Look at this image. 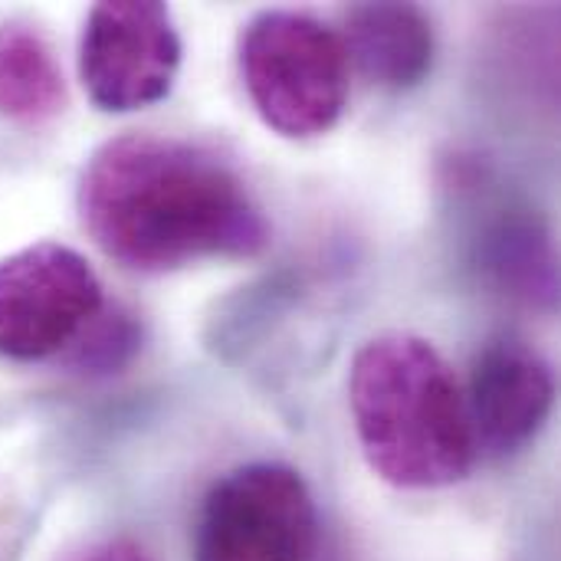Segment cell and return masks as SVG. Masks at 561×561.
Instances as JSON below:
<instances>
[{
  "label": "cell",
  "instance_id": "6da1fadb",
  "mask_svg": "<svg viewBox=\"0 0 561 561\" xmlns=\"http://www.w3.org/2000/svg\"><path fill=\"white\" fill-rule=\"evenodd\" d=\"M79 217L108 260L138 273L247 260L270 243L260 204L227 161L148 131L92 151L79 178Z\"/></svg>",
  "mask_w": 561,
  "mask_h": 561
},
{
  "label": "cell",
  "instance_id": "7a4b0ae2",
  "mask_svg": "<svg viewBox=\"0 0 561 561\" xmlns=\"http://www.w3.org/2000/svg\"><path fill=\"white\" fill-rule=\"evenodd\" d=\"M348 404L368 467L401 490L460 483L477 457L460 385L417 335H378L352 362Z\"/></svg>",
  "mask_w": 561,
  "mask_h": 561
},
{
  "label": "cell",
  "instance_id": "3957f363",
  "mask_svg": "<svg viewBox=\"0 0 561 561\" xmlns=\"http://www.w3.org/2000/svg\"><path fill=\"white\" fill-rule=\"evenodd\" d=\"M240 76L260 118L283 138L325 135L348 102L342 36L296 10L256 13L240 33Z\"/></svg>",
  "mask_w": 561,
  "mask_h": 561
},
{
  "label": "cell",
  "instance_id": "277c9868",
  "mask_svg": "<svg viewBox=\"0 0 561 561\" xmlns=\"http://www.w3.org/2000/svg\"><path fill=\"white\" fill-rule=\"evenodd\" d=\"M319 513L306 480L286 463H247L207 493L194 561H312Z\"/></svg>",
  "mask_w": 561,
  "mask_h": 561
},
{
  "label": "cell",
  "instance_id": "5b68a950",
  "mask_svg": "<svg viewBox=\"0 0 561 561\" xmlns=\"http://www.w3.org/2000/svg\"><path fill=\"white\" fill-rule=\"evenodd\" d=\"M102 312L89 260L62 243H33L0 260V355L43 362L69 348Z\"/></svg>",
  "mask_w": 561,
  "mask_h": 561
},
{
  "label": "cell",
  "instance_id": "8992f818",
  "mask_svg": "<svg viewBox=\"0 0 561 561\" xmlns=\"http://www.w3.org/2000/svg\"><path fill=\"white\" fill-rule=\"evenodd\" d=\"M181 69V33L164 3H95L82 23L79 79L102 112L161 102Z\"/></svg>",
  "mask_w": 561,
  "mask_h": 561
},
{
  "label": "cell",
  "instance_id": "52a82bcc",
  "mask_svg": "<svg viewBox=\"0 0 561 561\" xmlns=\"http://www.w3.org/2000/svg\"><path fill=\"white\" fill-rule=\"evenodd\" d=\"M454 197L463 210V247L470 266L500 296L552 309L559 276L552 237L539 210L480 168H467L454 178Z\"/></svg>",
  "mask_w": 561,
  "mask_h": 561
},
{
  "label": "cell",
  "instance_id": "ba28073f",
  "mask_svg": "<svg viewBox=\"0 0 561 561\" xmlns=\"http://www.w3.org/2000/svg\"><path fill=\"white\" fill-rule=\"evenodd\" d=\"M552 404L556 378L533 345L496 339L473 358L463 408L477 450L496 457L523 450L549 421Z\"/></svg>",
  "mask_w": 561,
  "mask_h": 561
},
{
  "label": "cell",
  "instance_id": "9c48e42d",
  "mask_svg": "<svg viewBox=\"0 0 561 561\" xmlns=\"http://www.w3.org/2000/svg\"><path fill=\"white\" fill-rule=\"evenodd\" d=\"M345 59L385 89H414L434 66V26L414 3H358L345 13Z\"/></svg>",
  "mask_w": 561,
  "mask_h": 561
},
{
  "label": "cell",
  "instance_id": "30bf717a",
  "mask_svg": "<svg viewBox=\"0 0 561 561\" xmlns=\"http://www.w3.org/2000/svg\"><path fill=\"white\" fill-rule=\"evenodd\" d=\"M66 108V79L49 39L20 20L0 23V118L43 125Z\"/></svg>",
  "mask_w": 561,
  "mask_h": 561
},
{
  "label": "cell",
  "instance_id": "8fae6325",
  "mask_svg": "<svg viewBox=\"0 0 561 561\" xmlns=\"http://www.w3.org/2000/svg\"><path fill=\"white\" fill-rule=\"evenodd\" d=\"M76 365L85 371H115L122 368L141 342L138 325L131 322V316L112 312V316H95L92 325L76 339Z\"/></svg>",
  "mask_w": 561,
  "mask_h": 561
},
{
  "label": "cell",
  "instance_id": "7c38bea8",
  "mask_svg": "<svg viewBox=\"0 0 561 561\" xmlns=\"http://www.w3.org/2000/svg\"><path fill=\"white\" fill-rule=\"evenodd\" d=\"M62 561H154L138 542L131 539H99L76 552H69Z\"/></svg>",
  "mask_w": 561,
  "mask_h": 561
}]
</instances>
